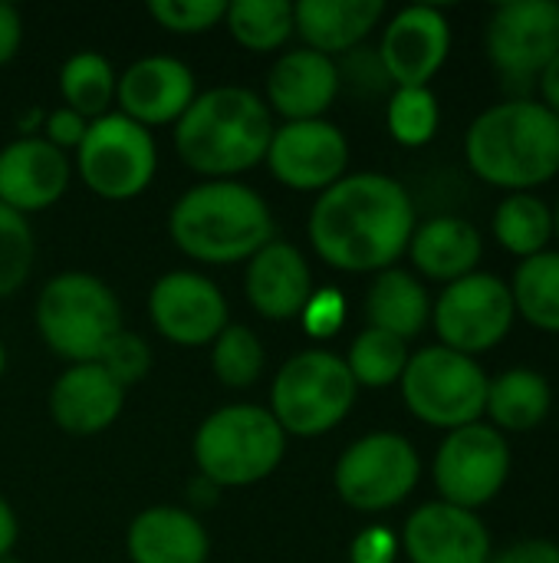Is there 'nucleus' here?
<instances>
[{"mask_svg": "<svg viewBox=\"0 0 559 563\" xmlns=\"http://www.w3.org/2000/svg\"><path fill=\"white\" fill-rule=\"evenodd\" d=\"M306 231L313 251L329 267L346 274H382L409 251L415 205L395 178L359 172L320 191Z\"/></svg>", "mask_w": 559, "mask_h": 563, "instance_id": "1", "label": "nucleus"}, {"mask_svg": "<svg viewBox=\"0 0 559 563\" xmlns=\"http://www.w3.org/2000/svg\"><path fill=\"white\" fill-rule=\"evenodd\" d=\"M273 115L267 102L244 86H217L185 109L175 122L178 158L211 181H231L267 158Z\"/></svg>", "mask_w": 559, "mask_h": 563, "instance_id": "2", "label": "nucleus"}, {"mask_svg": "<svg viewBox=\"0 0 559 563\" xmlns=\"http://www.w3.org/2000/svg\"><path fill=\"white\" fill-rule=\"evenodd\" d=\"M465 155L481 181L530 191L559 172V115L534 99L491 106L471 122Z\"/></svg>", "mask_w": 559, "mask_h": 563, "instance_id": "3", "label": "nucleus"}, {"mask_svg": "<svg viewBox=\"0 0 559 563\" xmlns=\"http://www.w3.org/2000/svg\"><path fill=\"white\" fill-rule=\"evenodd\" d=\"M168 234L191 261L241 264L273 241V214L254 188L234 178L204 181L175 201Z\"/></svg>", "mask_w": 559, "mask_h": 563, "instance_id": "4", "label": "nucleus"}, {"mask_svg": "<svg viewBox=\"0 0 559 563\" xmlns=\"http://www.w3.org/2000/svg\"><path fill=\"white\" fill-rule=\"evenodd\" d=\"M287 452V432L264 406H224L194 432L198 475L217 488H247L277 472Z\"/></svg>", "mask_w": 559, "mask_h": 563, "instance_id": "5", "label": "nucleus"}, {"mask_svg": "<svg viewBox=\"0 0 559 563\" xmlns=\"http://www.w3.org/2000/svg\"><path fill=\"white\" fill-rule=\"evenodd\" d=\"M36 330L43 343L72 366L99 363L109 340L122 330V307L99 277L66 271L40 290Z\"/></svg>", "mask_w": 559, "mask_h": 563, "instance_id": "6", "label": "nucleus"}, {"mask_svg": "<svg viewBox=\"0 0 559 563\" xmlns=\"http://www.w3.org/2000/svg\"><path fill=\"white\" fill-rule=\"evenodd\" d=\"M356 393L359 386L343 356L329 350H303L277 369L270 416L287 435H326L353 412Z\"/></svg>", "mask_w": 559, "mask_h": 563, "instance_id": "7", "label": "nucleus"}, {"mask_svg": "<svg viewBox=\"0 0 559 563\" xmlns=\"http://www.w3.org/2000/svg\"><path fill=\"white\" fill-rule=\"evenodd\" d=\"M399 383L412 416L435 429L455 432L474 426L488 409L491 379L474 356L455 353L448 346H425L409 356Z\"/></svg>", "mask_w": 559, "mask_h": 563, "instance_id": "8", "label": "nucleus"}, {"mask_svg": "<svg viewBox=\"0 0 559 563\" xmlns=\"http://www.w3.org/2000/svg\"><path fill=\"white\" fill-rule=\"evenodd\" d=\"M76 168L92 195L105 201H128L152 185L158 148L145 125L122 112H109L89 122L76 148Z\"/></svg>", "mask_w": 559, "mask_h": 563, "instance_id": "9", "label": "nucleus"}, {"mask_svg": "<svg viewBox=\"0 0 559 563\" xmlns=\"http://www.w3.org/2000/svg\"><path fill=\"white\" fill-rule=\"evenodd\" d=\"M422 475L415 445L399 432H372L353 442L333 472L336 495L356 511H389L402 505Z\"/></svg>", "mask_w": 559, "mask_h": 563, "instance_id": "10", "label": "nucleus"}, {"mask_svg": "<svg viewBox=\"0 0 559 563\" xmlns=\"http://www.w3.org/2000/svg\"><path fill=\"white\" fill-rule=\"evenodd\" d=\"M514 297L511 287L494 274H468L448 284L432 310V323L441 336V346L474 356L494 350L514 327Z\"/></svg>", "mask_w": 559, "mask_h": 563, "instance_id": "11", "label": "nucleus"}, {"mask_svg": "<svg viewBox=\"0 0 559 563\" xmlns=\"http://www.w3.org/2000/svg\"><path fill=\"white\" fill-rule=\"evenodd\" d=\"M511 475V449L494 426L474 422L448 432L435 455V485L445 505L478 511L497 498Z\"/></svg>", "mask_w": 559, "mask_h": 563, "instance_id": "12", "label": "nucleus"}, {"mask_svg": "<svg viewBox=\"0 0 559 563\" xmlns=\"http://www.w3.org/2000/svg\"><path fill=\"white\" fill-rule=\"evenodd\" d=\"M148 317L175 346H208L231 323L221 287L194 271H171L158 277L148 294Z\"/></svg>", "mask_w": 559, "mask_h": 563, "instance_id": "13", "label": "nucleus"}, {"mask_svg": "<svg viewBox=\"0 0 559 563\" xmlns=\"http://www.w3.org/2000/svg\"><path fill=\"white\" fill-rule=\"evenodd\" d=\"M267 165L273 178L293 191H326L339 178H346L349 142L339 125L326 119L287 122L273 129Z\"/></svg>", "mask_w": 559, "mask_h": 563, "instance_id": "14", "label": "nucleus"}, {"mask_svg": "<svg viewBox=\"0 0 559 563\" xmlns=\"http://www.w3.org/2000/svg\"><path fill=\"white\" fill-rule=\"evenodd\" d=\"M488 53L507 79H534L559 53V3L517 0L494 10Z\"/></svg>", "mask_w": 559, "mask_h": 563, "instance_id": "15", "label": "nucleus"}, {"mask_svg": "<svg viewBox=\"0 0 559 563\" xmlns=\"http://www.w3.org/2000/svg\"><path fill=\"white\" fill-rule=\"evenodd\" d=\"M451 49V26L438 7H405L399 10L379 43V63L385 76L399 86H428V79L445 66Z\"/></svg>", "mask_w": 559, "mask_h": 563, "instance_id": "16", "label": "nucleus"}, {"mask_svg": "<svg viewBox=\"0 0 559 563\" xmlns=\"http://www.w3.org/2000/svg\"><path fill=\"white\" fill-rule=\"evenodd\" d=\"M194 96V73L175 56H142L115 82L122 115L145 129L178 122Z\"/></svg>", "mask_w": 559, "mask_h": 563, "instance_id": "17", "label": "nucleus"}, {"mask_svg": "<svg viewBox=\"0 0 559 563\" xmlns=\"http://www.w3.org/2000/svg\"><path fill=\"white\" fill-rule=\"evenodd\" d=\"M69 188V158L40 135H23L0 148V205L16 214L46 211Z\"/></svg>", "mask_w": 559, "mask_h": 563, "instance_id": "18", "label": "nucleus"}, {"mask_svg": "<svg viewBox=\"0 0 559 563\" xmlns=\"http://www.w3.org/2000/svg\"><path fill=\"white\" fill-rule=\"evenodd\" d=\"M402 548L412 563H488L491 534L474 511L432 501L422 505L402 531Z\"/></svg>", "mask_w": 559, "mask_h": 563, "instance_id": "19", "label": "nucleus"}, {"mask_svg": "<svg viewBox=\"0 0 559 563\" xmlns=\"http://www.w3.org/2000/svg\"><path fill=\"white\" fill-rule=\"evenodd\" d=\"M339 66L333 56H323L316 49H290L283 53L270 73H267V109L280 112L287 122H306L323 119V112L336 102L339 92Z\"/></svg>", "mask_w": 559, "mask_h": 563, "instance_id": "20", "label": "nucleus"}, {"mask_svg": "<svg viewBox=\"0 0 559 563\" xmlns=\"http://www.w3.org/2000/svg\"><path fill=\"white\" fill-rule=\"evenodd\" d=\"M244 294L260 317L283 323L300 317L313 297V271L293 244L270 241L247 261Z\"/></svg>", "mask_w": 559, "mask_h": 563, "instance_id": "21", "label": "nucleus"}, {"mask_svg": "<svg viewBox=\"0 0 559 563\" xmlns=\"http://www.w3.org/2000/svg\"><path fill=\"white\" fill-rule=\"evenodd\" d=\"M125 406V389L99 366L76 363L59 373L49 389V416L69 435L105 432Z\"/></svg>", "mask_w": 559, "mask_h": 563, "instance_id": "22", "label": "nucleus"}, {"mask_svg": "<svg viewBox=\"0 0 559 563\" xmlns=\"http://www.w3.org/2000/svg\"><path fill=\"white\" fill-rule=\"evenodd\" d=\"M211 551L204 525L185 508H148L125 534L132 563H204Z\"/></svg>", "mask_w": 559, "mask_h": 563, "instance_id": "23", "label": "nucleus"}, {"mask_svg": "<svg viewBox=\"0 0 559 563\" xmlns=\"http://www.w3.org/2000/svg\"><path fill=\"white\" fill-rule=\"evenodd\" d=\"M382 13V0H300L293 3V33L323 56L349 53L372 33Z\"/></svg>", "mask_w": 559, "mask_h": 563, "instance_id": "24", "label": "nucleus"}, {"mask_svg": "<svg viewBox=\"0 0 559 563\" xmlns=\"http://www.w3.org/2000/svg\"><path fill=\"white\" fill-rule=\"evenodd\" d=\"M409 251H412V264L425 277L455 284L461 277L474 274L484 244L471 221L445 214V218H432L422 228H415Z\"/></svg>", "mask_w": 559, "mask_h": 563, "instance_id": "25", "label": "nucleus"}, {"mask_svg": "<svg viewBox=\"0 0 559 563\" xmlns=\"http://www.w3.org/2000/svg\"><path fill=\"white\" fill-rule=\"evenodd\" d=\"M366 317L372 330L392 333L399 340H412L425 330L432 320V300L425 287L399 267H389L376 274L369 297H366Z\"/></svg>", "mask_w": 559, "mask_h": 563, "instance_id": "26", "label": "nucleus"}, {"mask_svg": "<svg viewBox=\"0 0 559 563\" xmlns=\"http://www.w3.org/2000/svg\"><path fill=\"white\" fill-rule=\"evenodd\" d=\"M550 383L534 369H507L488 386V416L494 429L507 432H530L550 416Z\"/></svg>", "mask_w": 559, "mask_h": 563, "instance_id": "27", "label": "nucleus"}, {"mask_svg": "<svg viewBox=\"0 0 559 563\" xmlns=\"http://www.w3.org/2000/svg\"><path fill=\"white\" fill-rule=\"evenodd\" d=\"M115 82L119 76L112 63L96 49L72 53L59 69V92L66 99V109L79 112L86 122L109 115V106L115 99Z\"/></svg>", "mask_w": 559, "mask_h": 563, "instance_id": "28", "label": "nucleus"}, {"mask_svg": "<svg viewBox=\"0 0 559 563\" xmlns=\"http://www.w3.org/2000/svg\"><path fill=\"white\" fill-rule=\"evenodd\" d=\"M514 310L537 330L559 333V251L527 257L514 274Z\"/></svg>", "mask_w": 559, "mask_h": 563, "instance_id": "29", "label": "nucleus"}, {"mask_svg": "<svg viewBox=\"0 0 559 563\" xmlns=\"http://www.w3.org/2000/svg\"><path fill=\"white\" fill-rule=\"evenodd\" d=\"M227 33L250 53H273L293 36V3L287 0H234L224 10Z\"/></svg>", "mask_w": 559, "mask_h": 563, "instance_id": "30", "label": "nucleus"}, {"mask_svg": "<svg viewBox=\"0 0 559 563\" xmlns=\"http://www.w3.org/2000/svg\"><path fill=\"white\" fill-rule=\"evenodd\" d=\"M494 238L517 257H537L554 238V211L530 191H517L501 201L494 214Z\"/></svg>", "mask_w": 559, "mask_h": 563, "instance_id": "31", "label": "nucleus"}, {"mask_svg": "<svg viewBox=\"0 0 559 563\" xmlns=\"http://www.w3.org/2000/svg\"><path fill=\"white\" fill-rule=\"evenodd\" d=\"M346 366H349L356 386L382 389V386H392L402 379V373L409 366V346H405V340L369 327L353 340Z\"/></svg>", "mask_w": 559, "mask_h": 563, "instance_id": "32", "label": "nucleus"}, {"mask_svg": "<svg viewBox=\"0 0 559 563\" xmlns=\"http://www.w3.org/2000/svg\"><path fill=\"white\" fill-rule=\"evenodd\" d=\"M267 363L260 336L244 323H227L211 343V369L231 389H247L260 379Z\"/></svg>", "mask_w": 559, "mask_h": 563, "instance_id": "33", "label": "nucleus"}, {"mask_svg": "<svg viewBox=\"0 0 559 563\" xmlns=\"http://www.w3.org/2000/svg\"><path fill=\"white\" fill-rule=\"evenodd\" d=\"M389 132L395 142L418 148L438 132V99L428 86H399L389 99Z\"/></svg>", "mask_w": 559, "mask_h": 563, "instance_id": "34", "label": "nucleus"}, {"mask_svg": "<svg viewBox=\"0 0 559 563\" xmlns=\"http://www.w3.org/2000/svg\"><path fill=\"white\" fill-rule=\"evenodd\" d=\"M36 244L30 221L13 208L0 205V297L16 294L33 271Z\"/></svg>", "mask_w": 559, "mask_h": 563, "instance_id": "35", "label": "nucleus"}, {"mask_svg": "<svg viewBox=\"0 0 559 563\" xmlns=\"http://www.w3.org/2000/svg\"><path fill=\"white\" fill-rule=\"evenodd\" d=\"M224 0H152V20L168 33H204L224 20Z\"/></svg>", "mask_w": 559, "mask_h": 563, "instance_id": "36", "label": "nucleus"}, {"mask_svg": "<svg viewBox=\"0 0 559 563\" xmlns=\"http://www.w3.org/2000/svg\"><path fill=\"white\" fill-rule=\"evenodd\" d=\"M99 366L122 386L128 389L132 383H142L152 369V350L142 336L128 333V330H119L109 346L102 350L99 356Z\"/></svg>", "mask_w": 559, "mask_h": 563, "instance_id": "37", "label": "nucleus"}, {"mask_svg": "<svg viewBox=\"0 0 559 563\" xmlns=\"http://www.w3.org/2000/svg\"><path fill=\"white\" fill-rule=\"evenodd\" d=\"M303 327L310 336L316 340H329L343 330L346 323V297L336 290V287H323V290H313V297L306 300L303 307Z\"/></svg>", "mask_w": 559, "mask_h": 563, "instance_id": "38", "label": "nucleus"}, {"mask_svg": "<svg viewBox=\"0 0 559 563\" xmlns=\"http://www.w3.org/2000/svg\"><path fill=\"white\" fill-rule=\"evenodd\" d=\"M86 129H89V122L79 115V112H72V109H53V112H46L43 115V139L49 142V145H56L59 152H66V148H79V142H82V135H86Z\"/></svg>", "mask_w": 559, "mask_h": 563, "instance_id": "39", "label": "nucleus"}, {"mask_svg": "<svg viewBox=\"0 0 559 563\" xmlns=\"http://www.w3.org/2000/svg\"><path fill=\"white\" fill-rule=\"evenodd\" d=\"M395 554H399V541H395V534L385 531V528H369V531H362V534L353 541V551H349L353 563H395Z\"/></svg>", "mask_w": 559, "mask_h": 563, "instance_id": "40", "label": "nucleus"}, {"mask_svg": "<svg viewBox=\"0 0 559 563\" xmlns=\"http://www.w3.org/2000/svg\"><path fill=\"white\" fill-rule=\"evenodd\" d=\"M488 563H559V548L554 541H521L494 554Z\"/></svg>", "mask_w": 559, "mask_h": 563, "instance_id": "41", "label": "nucleus"}, {"mask_svg": "<svg viewBox=\"0 0 559 563\" xmlns=\"http://www.w3.org/2000/svg\"><path fill=\"white\" fill-rule=\"evenodd\" d=\"M23 43V20H20V10L7 0H0V66L10 63L16 56Z\"/></svg>", "mask_w": 559, "mask_h": 563, "instance_id": "42", "label": "nucleus"}, {"mask_svg": "<svg viewBox=\"0 0 559 563\" xmlns=\"http://www.w3.org/2000/svg\"><path fill=\"white\" fill-rule=\"evenodd\" d=\"M540 92H544V106L559 115V53L544 66L540 73Z\"/></svg>", "mask_w": 559, "mask_h": 563, "instance_id": "43", "label": "nucleus"}, {"mask_svg": "<svg viewBox=\"0 0 559 563\" xmlns=\"http://www.w3.org/2000/svg\"><path fill=\"white\" fill-rule=\"evenodd\" d=\"M13 544H16V515H13V508L0 498V558L13 554Z\"/></svg>", "mask_w": 559, "mask_h": 563, "instance_id": "44", "label": "nucleus"}, {"mask_svg": "<svg viewBox=\"0 0 559 563\" xmlns=\"http://www.w3.org/2000/svg\"><path fill=\"white\" fill-rule=\"evenodd\" d=\"M217 492H221V488H217V485H211V482H208V478H201V475L188 485V498H191L194 505H201V508L217 505Z\"/></svg>", "mask_w": 559, "mask_h": 563, "instance_id": "45", "label": "nucleus"}, {"mask_svg": "<svg viewBox=\"0 0 559 563\" xmlns=\"http://www.w3.org/2000/svg\"><path fill=\"white\" fill-rule=\"evenodd\" d=\"M3 369H7V350H3V343H0V379H3Z\"/></svg>", "mask_w": 559, "mask_h": 563, "instance_id": "46", "label": "nucleus"}, {"mask_svg": "<svg viewBox=\"0 0 559 563\" xmlns=\"http://www.w3.org/2000/svg\"><path fill=\"white\" fill-rule=\"evenodd\" d=\"M554 234L559 238V205H557V211H554Z\"/></svg>", "mask_w": 559, "mask_h": 563, "instance_id": "47", "label": "nucleus"}, {"mask_svg": "<svg viewBox=\"0 0 559 563\" xmlns=\"http://www.w3.org/2000/svg\"><path fill=\"white\" fill-rule=\"evenodd\" d=\"M0 563H20L13 554H7V558H0Z\"/></svg>", "mask_w": 559, "mask_h": 563, "instance_id": "48", "label": "nucleus"}]
</instances>
